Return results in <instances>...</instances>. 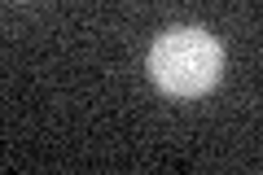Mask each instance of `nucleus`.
Returning <instances> with one entry per match:
<instances>
[{
    "mask_svg": "<svg viewBox=\"0 0 263 175\" xmlns=\"http://www.w3.org/2000/svg\"><path fill=\"white\" fill-rule=\"evenodd\" d=\"M145 70H149V79L167 96L193 101V96H206L219 83V74H224V48L202 27H171L149 44Z\"/></svg>",
    "mask_w": 263,
    "mask_h": 175,
    "instance_id": "f257e3e1",
    "label": "nucleus"
}]
</instances>
